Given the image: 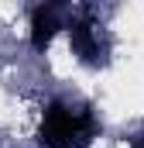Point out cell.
I'll list each match as a JSON object with an SVG mask.
<instances>
[{"mask_svg": "<svg viewBox=\"0 0 144 148\" xmlns=\"http://www.w3.org/2000/svg\"><path fill=\"white\" fill-rule=\"evenodd\" d=\"M58 28H62V21H58V10L52 3L48 7H35V14H31V48L45 52L52 45V38L58 35Z\"/></svg>", "mask_w": 144, "mask_h": 148, "instance_id": "3", "label": "cell"}, {"mask_svg": "<svg viewBox=\"0 0 144 148\" xmlns=\"http://www.w3.org/2000/svg\"><path fill=\"white\" fill-rule=\"evenodd\" d=\"M38 138L45 148H89L96 138V121L86 107L52 103L41 117Z\"/></svg>", "mask_w": 144, "mask_h": 148, "instance_id": "1", "label": "cell"}, {"mask_svg": "<svg viewBox=\"0 0 144 148\" xmlns=\"http://www.w3.org/2000/svg\"><path fill=\"white\" fill-rule=\"evenodd\" d=\"M69 41H72V52L79 55V62H86V66H103L107 62V41H103V31H100L96 21L75 17L69 24Z\"/></svg>", "mask_w": 144, "mask_h": 148, "instance_id": "2", "label": "cell"}]
</instances>
